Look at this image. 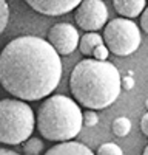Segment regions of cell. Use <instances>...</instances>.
I'll list each match as a JSON object with an SVG mask.
<instances>
[{
  "instance_id": "4",
  "label": "cell",
  "mask_w": 148,
  "mask_h": 155,
  "mask_svg": "<svg viewBox=\"0 0 148 155\" xmlns=\"http://www.w3.org/2000/svg\"><path fill=\"white\" fill-rule=\"evenodd\" d=\"M35 126V116L25 101L5 98L0 101V143L17 146L29 140Z\"/></svg>"
},
{
  "instance_id": "15",
  "label": "cell",
  "mask_w": 148,
  "mask_h": 155,
  "mask_svg": "<svg viewBox=\"0 0 148 155\" xmlns=\"http://www.w3.org/2000/svg\"><path fill=\"white\" fill-rule=\"evenodd\" d=\"M9 20V6L5 0H0V34H2Z\"/></svg>"
},
{
  "instance_id": "22",
  "label": "cell",
  "mask_w": 148,
  "mask_h": 155,
  "mask_svg": "<svg viewBox=\"0 0 148 155\" xmlns=\"http://www.w3.org/2000/svg\"><path fill=\"white\" fill-rule=\"evenodd\" d=\"M142 155H148V144H146V147L143 149V153H142Z\"/></svg>"
},
{
  "instance_id": "23",
  "label": "cell",
  "mask_w": 148,
  "mask_h": 155,
  "mask_svg": "<svg viewBox=\"0 0 148 155\" xmlns=\"http://www.w3.org/2000/svg\"><path fill=\"white\" fill-rule=\"evenodd\" d=\"M145 106H146V109H148V99L145 101Z\"/></svg>"
},
{
  "instance_id": "3",
  "label": "cell",
  "mask_w": 148,
  "mask_h": 155,
  "mask_svg": "<svg viewBox=\"0 0 148 155\" xmlns=\"http://www.w3.org/2000/svg\"><path fill=\"white\" fill-rule=\"evenodd\" d=\"M83 126V113L74 99L65 95L48 96L37 112V129L43 138L57 143L76 138Z\"/></svg>"
},
{
  "instance_id": "18",
  "label": "cell",
  "mask_w": 148,
  "mask_h": 155,
  "mask_svg": "<svg viewBox=\"0 0 148 155\" xmlns=\"http://www.w3.org/2000/svg\"><path fill=\"white\" fill-rule=\"evenodd\" d=\"M120 84H122L123 90H133L134 85H136V81H134V78H133V76L127 74V76H123V78H122Z\"/></svg>"
},
{
  "instance_id": "13",
  "label": "cell",
  "mask_w": 148,
  "mask_h": 155,
  "mask_svg": "<svg viewBox=\"0 0 148 155\" xmlns=\"http://www.w3.org/2000/svg\"><path fill=\"white\" fill-rule=\"evenodd\" d=\"M43 141L35 138V137H31L29 140H26L23 143V152L25 155H40V152H43Z\"/></svg>"
},
{
  "instance_id": "5",
  "label": "cell",
  "mask_w": 148,
  "mask_h": 155,
  "mask_svg": "<svg viewBox=\"0 0 148 155\" xmlns=\"http://www.w3.org/2000/svg\"><path fill=\"white\" fill-rule=\"evenodd\" d=\"M140 31L133 20L117 17L103 28V44L116 56H131L140 45Z\"/></svg>"
},
{
  "instance_id": "6",
  "label": "cell",
  "mask_w": 148,
  "mask_h": 155,
  "mask_svg": "<svg viewBox=\"0 0 148 155\" xmlns=\"http://www.w3.org/2000/svg\"><path fill=\"white\" fill-rule=\"evenodd\" d=\"M76 22L86 33H97L105 28L108 9L102 0H83L76 9Z\"/></svg>"
},
{
  "instance_id": "16",
  "label": "cell",
  "mask_w": 148,
  "mask_h": 155,
  "mask_svg": "<svg viewBox=\"0 0 148 155\" xmlns=\"http://www.w3.org/2000/svg\"><path fill=\"white\" fill-rule=\"evenodd\" d=\"M83 124L86 127H94L99 124V115L94 110H86L83 113Z\"/></svg>"
},
{
  "instance_id": "14",
  "label": "cell",
  "mask_w": 148,
  "mask_h": 155,
  "mask_svg": "<svg viewBox=\"0 0 148 155\" xmlns=\"http://www.w3.org/2000/svg\"><path fill=\"white\" fill-rule=\"evenodd\" d=\"M97 155H123V150L116 143H103L99 146Z\"/></svg>"
},
{
  "instance_id": "1",
  "label": "cell",
  "mask_w": 148,
  "mask_h": 155,
  "mask_svg": "<svg viewBox=\"0 0 148 155\" xmlns=\"http://www.w3.org/2000/svg\"><path fill=\"white\" fill-rule=\"evenodd\" d=\"M62 73L60 56L42 37H16L0 53V84L20 101L48 98L59 85Z\"/></svg>"
},
{
  "instance_id": "8",
  "label": "cell",
  "mask_w": 148,
  "mask_h": 155,
  "mask_svg": "<svg viewBox=\"0 0 148 155\" xmlns=\"http://www.w3.org/2000/svg\"><path fill=\"white\" fill-rule=\"evenodd\" d=\"M26 3L43 16H62L80 5L79 0H28Z\"/></svg>"
},
{
  "instance_id": "11",
  "label": "cell",
  "mask_w": 148,
  "mask_h": 155,
  "mask_svg": "<svg viewBox=\"0 0 148 155\" xmlns=\"http://www.w3.org/2000/svg\"><path fill=\"white\" fill-rule=\"evenodd\" d=\"M103 44V37L99 33H86L83 37H80L79 50L83 56H93V51Z\"/></svg>"
},
{
  "instance_id": "21",
  "label": "cell",
  "mask_w": 148,
  "mask_h": 155,
  "mask_svg": "<svg viewBox=\"0 0 148 155\" xmlns=\"http://www.w3.org/2000/svg\"><path fill=\"white\" fill-rule=\"evenodd\" d=\"M0 155H20L14 150H9V149H5V147H0Z\"/></svg>"
},
{
  "instance_id": "7",
  "label": "cell",
  "mask_w": 148,
  "mask_h": 155,
  "mask_svg": "<svg viewBox=\"0 0 148 155\" xmlns=\"http://www.w3.org/2000/svg\"><path fill=\"white\" fill-rule=\"evenodd\" d=\"M48 42L59 56H68L79 47L80 37L77 30L68 22L54 23L48 31Z\"/></svg>"
},
{
  "instance_id": "12",
  "label": "cell",
  "mask_w": 148,
  "mask_h": 155,
  "mask_svg": "<svg viewBox=\"0 0 148 155\" xmlns=\"http://www.w3.org/2000/svg\"><path fill=\"white\" fill-rule=\"evenodd\" d=\"M111 130L116 137H127L131 130V121L127 118V116H119L116 118L113 123H111Z\"/></svg>"
},
{
  "instance_id": "17",
  "label": "cell",
  "mask_w": 148,
  "mask_h": 155,
  "mask_svg": "<svg viewBox=\"0 0 148 155\" xmlns=\"http://www.w3.org/2000/svg\"><path fill=\"white\" fill-rule=\"evenodd\" d=\"M108 56H109V51H108V48L105 47V44L99 45V47L93 51V59H96V61L105 62V61L108 59Z\"/></svg>"
},
{
  "instance_id": "20",
  "label": "cell",
  "mask_w": 148,
  "mask_h": 155,
  "mask_svg": "<svg viewBox=\"0 0 148 155\" xmlns=\"http://www.w3.org/2000/svg\"><path fill=\"white\" fill-rule=\"evenodd\" d=\"M140 130L145 137H148V112L142 116V120H140Z\"/></svg>"
},
{
  "instance_id": "10",
  "label": "cell",
  "mask_w": 148,
  "mask_h": 155,
  "mask_svg": "<svg viewBox=\"0 0 148 155\" xmlns=\"http://www.w3.org/2000/svg\"><path fill=\"white\" fill-rule=\"evenodd\" d=\"M45 155H94V152L77 141H66L53 146Z\"/></svg>"
},
{
  "instance_id": "2",
  "label": "cell",
  "mask_w": 148,
  "mask_h": 155,
  "mask_svg": "<svg viewBox=\"0 0 148 155\" xmlns=\"http://www.w3.org/2000/svg\"><path fill=\"white\" fill-rule=\"evenodd\" d=\"M120 81L122 76L111 62L83 59L71 71L69 90L76 102L85 109L102 110L119 98Z\"/></svg>"
},
{
  "instance_id": "19",
  "label": "cell",
  "mask_w": 148,
  "mask_h": 155,
  "mask_svg": "<svg viewBox=\"0 0 148 155\" xmlns=\"http://www.w3.org/2000/svg\"><path fill=\"white\" fill-rule=\"evenodd\" d=\"M140 28L148 34V6L143 9V12L140 14Z\"/></svg>"
},
{
  "instance_id": "9",
  "label": "cell",
  "mask_w": 148,
  "mask_h": 155,
  "mask_svg": "<svg viewBox=\"0 0 148 155\" xmlns=\"http://www.w3.org/2000/svg\"><path fill=\"white\" fill-rule=\"evenodd\" d=\"M114 9L117 11V14L123 16V19H134L140 16L143 9L146 8L145 0H114L113 2Z\"/></svg>"
}]
</instances>
